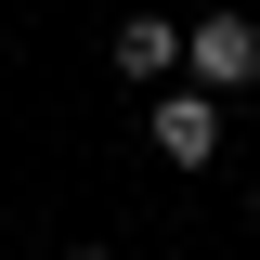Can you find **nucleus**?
I'll return each mask as SVG.
<instances>
[{
  "label": "nucleus",
  "mask_w": 260,
  "mask_h": 260,
  "mask_svg": "<svg viewBox=\"0 0 260 260\" xmlns=\"http://www.w3.org/2000/svg\"><path fill=\"white\" fill-rule=\"evenodd\" d=\"M143 143H156L169 169H208V156H221V91H195V78L143 91Z\"/></svg>",
  "instance_id": "obj_2"
},
{
  "label": "nucleus",
  "mask_w": 260,
  "mask_h": 260,
  "mask_svg": "<svg viewBox=\"0 0 260 260\" xmlns=\"http://www.w3.org/2000/svg\"><path fill=\"white\" fill-rule=\"evenodd\" d=\"M65 260H130V247H65Z\"/></svg>",
  "instance_id": "obj_4"
},
{
  "label": "nucleus",
  "mask_w": 260,
  "mask_h": 260,
  "mask_svg": "<svg viewBox=\"0 0 260 260\" xmlns=\"http://www.w3.org/2000/svg\"><path fill=\"white\" fill-rule=\"evenodd\" d=\"M104 52H117V78H130V91H169V78H182V13H130Z\"/></svg>",
  "instance_id": "obj_3"
},
{
  "label": "nucleus",
  "mask_w": 260,
  "mask_h": 260,
  "mask_svg": "<svg viewBox=\"0 0 260 260\" xmlns=\"http://www.w3.org/2000/svg\"><path fill=\"white\" fill-rule=\"evenodd\" d=\"M247 208H260V182H247Z\"/></svg>",
  "instance_id": "obj_5"
},
{
  "label": "nucleus",
  "mask_w": 260,
  "mask_h": 260,
  "mask_svg": "<svg viewBox=\"0 0 260 260\" xmlns=\"http://www.w3.org/2000/svg\"><path fill=\"white\" fill-rule=\"evenodd\" d=\"M182 78L221 91V104H247L260 91V13H182Z\"/></svg>",
  "instance_id": "obj_1"
}]
</instances>
